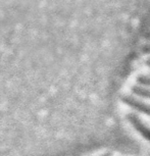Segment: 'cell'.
I'll return each mask as SVG.
<instances>
[{"label": "cell", "mask_w": 150, "mask_h": 156, "mask_svg": "<svg viewBox=\"0 0 150 156\" xmlns=\"http://www.w3.org/2000/svg\"><path fill=\"white\" fill-rule=\"evenodd\" d=\"M146 64H147V66H150V58L146 61Z\"/></svg>", "instance_id": "8992f818"}, {"label": "cell", "mask_w": 150, "mask_h": 156, "mask_svg": "<svg viewBox=\"0 0 150 156\" xmlns=\"http://www.w3.org/2000/svg\"><path fill=\"white\" fill-rule=\"evenodd\" d=\"M122 101L125 103V104H127L128 106L132 107L133 109L138 110V111H140V112H143L150 116V105L147 104V103H144L142 101H140V100H138L129 95L123 96Z\"/></svg>", "instance_id": "6da1fadb"}, {"label": "cell", "mask_w": 150, "mask_h": 156, "mask_svg": "<svg viewBox=\"0 0 150 156\" xmlns=\"http://www.w3.org/2000/svg\"><path fill=\"white\" fill-rule=\"evenodd\" d=\"M126 117H127V119L130 122L131 125L144 137V139L150 141V129L145 125V123L141 122V119L136 115V114L129 113V114H127Z\"/></svg>", "instance_id": "7a4b0ae2"}, {"label": "cell", "mask_w": 150, "mask_h": 156, "mask_svg": "<svg viewBox=\"0 0 150 156\" xmlns=\"http://www.w3.org/2000/svg\"><path fill=\"white\" fill-rule=\"evenodd\" d=\"M100 156H111V153L110 152H107V153H104L103 155H100Z\"/></svg>", "instance_id": "5b68a950"}, {"label": "cell", "mask_w": 150, "mask_h": 156, "mask_svg": "<svg viewBox=\"0 0 150 156\" xmlns=\"http://www.w3.org/2000/svg\"><path fill=\"white\" fill-rule=\"evenodd\" d=\"M132 91H133V93L136 94V95L150 100V90L149 89H146V88L139 87V86H133L132 87Z\"/></svg>", "instance_id": "3957f363"}, {"label": "cell", "mask_w": 150, "mask_h": 156, "mask_svg": "<svg viewBox=\"0 0 150 156\" xmlns=\"http://www.w3.org/2000/svg\"><path fill=\"white\" fill-rule=\"evenodd\" d=\"M138 82L141 85H144V86H150V76H138Z\"/></svg>", "instance_id": "277c9868"}]
</instances>
